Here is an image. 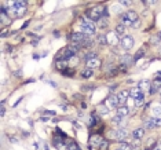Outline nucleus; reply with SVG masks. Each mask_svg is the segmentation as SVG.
I'll list each match as a JSON object with an SVG mask.
<instances>
[{
    "label": "nucleus",
    "instance_id": "f257e3e1",
    "mask_svg": "<svg viewBox=\"0 0 161 150\" xmlns=\"http://www.w3.org/2000/svg\"><path fill=\"white\" fill-rule=\"evenodd\" d=\"M105 15H106V8L102 6H96V7H92V8L88 10L87 18H89L94 22V21H101Z\"/></svg>",
    "mask_w": 161,
    "mask_h": 150
},
{
    "label": "nucleus",
    "instance_id": "f03ea898",
    "mask_svg": "<svg viewBox=\"0 0 161 150\" xmlns=\"http://www.w3.org/2000/svg\"><path fill=\"white\" fill-rule=\"evenodd\" d=\"M95 30H96V26H95V23L91 19L87 18V17L81 18V33L88 36V35H94Z\"/></svg>",
    "mask_w": 161,
    "mask_h": 150
},
{
    "label": "nucleus",
    "instance_id": "7ed1b4c3",
    "mask_svg": "<svg viewBox=\"0 0 161 150\" xmlns=\"http://www.w3.org/2000/svg\"><path fill=\"white\" fill-rule=\"evenodd\" d=\"M105 141L99 134H95V135H91V138H89V142H88V146L91 150H98L99 146L102 145V142Z\"/></svg>",
    "mask_w": 161,
    "mask_h": 150
},
{
    "label": "nucleus",
    "instance_id": "20e7f679",
    "mask_svg": "<svg viewBox=\"0 0 161 150\" xmlns=\"http://www.w3.org/2000/svg\"><path fill=\"white\" fill-rule=\"evenodd\" d=\"M118 99H117V95H110V96H107L106 100H105V106H106L109 110H112V109H118Z\"/></svg>",
    "mask_w": 161,
    "mask_h": 150
},
{
    "label": "nucleus",
    "instance_id": "39448f33",
    "mask_svg": "<svg viewBox=\"0 0 161 150\" xmlns=\"http://www.w3.org/2000/svg\"><path fill=\"white\" fill-rule=\"evenodd\" d=\"M134 37L132 36H123L120 40V44L121 47L124 48V50H131L132 47H134Z\"/></svg>",
    "mask_w": 161,
    "mask_h": 150
},
{
    "label": "nucleus",
    "instance_id": "423d86ee",
    "mask_svg": "<svg viewBox=\"0 0 161 150\" xmlns=\"http://www.w3.org/2000/svg\"><path fill=\"white\" fill-rule=\"evenodd\" d=\"M128 135H130V132L127 131V129H124V128H120V129H117V131H114L112 134V137L114 138V139H118V141L124 142L127 138H128Z\"/></svg>",
    "mask_w": 161,
    "mask_h": 150
},
{
    "label": "nucleus",
    "instance_id": "0eeeda50",
    "mask_svg": "<svg viewBox=\"0 0 161 150\" xmlns=\"http://www.w3.org/2000/svg\"><path fill=\"white\" fill-rule=\"evenodd\" d=\"M128 96H130V91H120L117 94V99H118L120 106H124V103L128 100Z\"/></svg>",
    "mask_w": 161,
    "mask_h": 150
},
{
    "label": "nucleus",
    "instance_id": "6e6552de",
    "mask_svg": "<svg viewBox=\"0 0 161 150\" xmlns=\"http://www.w3.org/2000/svg\"><path fill=\"white\" fill-rule=\"evenodd\" d=\"M128 113H130V109H128L127 106H120V108L117 109V116L116 117L118 118V120H123L125 116H128Z\"/></svg>",
    "mask_w": 161,
    "mask_h": 150
},
{
    "label": "nucleus",
    "instance_id": "1a4fd4ad",
    "mask_svg": "<svg viewBox=\"0 0 161 150\" xmlns=\"http://www.w3.org/2000/svg\"><path fill=\"white\" fill-rule=\"evenodd\" d=\"M85 65H87V68L94 69V68H98V66H101V61H99L98 57H95V58L89 59V61H85Z\"/></svg>",
    "mask_w": 161,
    "mask_h": 150
},
{
    "label": "nucleus",
    "instance_id": "9d476101",
    "mask_svg": "<svg viewBox=\"0 0 161 150\" xmlns=\"http://www.w3.org/2000/svg\"><path fill=\"white\" fill-rule=\"evenodd\" d=\"M161 90V80H154V81L150 84V90H149V92L150 94H156L157 91H160Z\"/></svg>",
    "mask_w": 161,
    "mask_h": 150
},
{
    "label": "nucleus",
    "instance_id": "9b49d317",
    "mask_svg": "<svg viewBox=\"0 0 161 150\" xmlns=\"http://www.w3.org/2000/svg\"><path fill=\"white\" fill-rule=\"evenodd\" d=\"M120 64L123 66H131V65L135 64V61H134V58H131L130 55H125V57H121L120 58Z\"/></svg>",
    "mask_w": 161,
    "mask_h": 150
},
{
    "label": "nucleus",
    "instance_id": "f8f14e48",
    "mask_svg": "<svg viewBox=\"0 0 161 150\" xmlns=\"http://www.w3.org/2000/svg\"><path fill=\"white\" fill-rule=\"evenodd\" d=\"M130 95L132 96V98H135V99H138V98H142V96H145V94H143V91L140 90V88L135 87V88H131Z\"/></svg>",
    "mask_w": 161,
    "mask_h": 150
},
{
    "label": "nucleus",
    "instance_id": "ddd939ff",
    "mask_svg": "<svg viewBox=\"0 0 161 150\" xmlns=\"http://www.w3.org/2000/svg\"><path fill=\"white\" fill-rule=\"evenodd\" d=\"M67 65H69V62L65 61V59H57V62H55V68L65 72V69L67 68Z\"/></svg>",
    "mask_w": 161,
    "mask_h": 150
},
{
    "label": "nucleus",
    "instance_id": "4468645a",
    "mask_svg": "<svg viewBox=\"0 0 161 150\" xmlns=\"http://www.w3.org/2000/svg\"><path fill=\"white\" fill-rule=\"evenodd\" d=\"M143 127L146 128V129H153V128H156V117H150L148 118L145 124H143Z\"/></svg>",
    "mask_w": 161,
    "mask_h": 150
},
{
    "label": "nucleus",
    "instance_id": "2eb2a0df",
    "mask_svg": "<svg viewBox=\"0 0 161 150\" xmlns=\"http://www.w3.org/2000/svg\"><path fill=\"white\" fill-rule=\"evenodd\" d=\"M143 135H145V129H143V128H136V129L132 131V138L136 139V141H138V139H142Z\"/></svg>",
    "mask_w": 161,
    "mask_h": 150
},
{
    "label": "nucleus",
    "instance_id": "dca6fc26",
    "mask_svg": "<svg viewBox=\"0 0 161 150\" xmlns=\"http://www.w3.org/2000/svg\"><path fill=\"white\" fill-rule=\"evenodd\" d=\"M124 14H125V17L132 22V25H134L135 22H138V14L135 13V11H127V13H124Z\"/></svg>",
    "mask_w": 161,
    "mask_h": 150
},
{
    "label": "nucleus",
    "instance_id": "f3484780",
    "mask_svg": "<svg viewBox=\"0 0 161 150\" xmlns=\"http://www.w3.org/2000/svg\"><path fill=\"white\" fill-rule=\"evenodd\" d=\"M92 74H94V72H92V69H89V68H85L81 70V77L83 79H89Z\"/></svg>",
    "mask_w": 161,
    "mask_h": 150
},
{
    "label": "nucleus",
    "instance_id": "a211bd4d",
    "mask_svg": "<svg viewBox=\"0 0 161 150\" xmlns=\"http://www.w3.org/2000/svg\"><path fill=\"white\" fill-rule=\"evenodd\" d=\"M124 32H125V26H124V25H121V23H118V25L114 28V33H116L117 36L124 35Z\"/></svg>",
    "mask_w": 161,
    "mask_h": 150
},
{
    "label": "nucleus",
    "instance_id": "6ab92c4d",
    "mask_svg": "<svg viewBox=\"0 0 161 150\" xmlns=\"http://www.w3.org/2000/svg\"><path fill=\"white\" fill-rule=\"evenodd\" d=\"M150 84H152V83H149L148 80H143V81H140L139 83V86H138V88H140V90H142V91H145V90H150Z\"/></svg>",
    "mask_w": 161,
    "mask_h": 150
},
{
    "label": "nucleus",
    "instance_id": "aec40b11",
    "mask_svg": "<svg viewBox=\"0 0 161 150\" xmlns=\"http://www.w3.org/2000/svg\"><path fill=\"white\" fill-rule=\"evenodd\" d=\"M117 150H134V147L128 143H125V142H120V145H118V149Z\"/></svg>",
    "mask_w": 161,
    "mask_h": 150
},
{
    "label": "nucleus",
    "instance_id": "412c9836",
    "mask_svg": "<svg viewBox=\"0 0 161 150\" xmlns=\"http://www.w3.org/2000/svg\"><path fill=\"white\" fill-rule=\"evenodd\" d=\"M152 113H153V116H156V117H161V106H160V105L153 106Z\"/></svg>",
    "mask_w": 161,
    "mask_h": 150
},
{
    "label": "nucleus",
    "instance_id": "4be33fe9",
    "mask_svg": "<svg viewBox=\"0 0 161 150\" xmlns=\"http://www.w3.org/2000/svg\"><path fill=\"white\" fill-rule=\"evenodd\" d=\"M116 33H110V35H107V43L109 44H117V40H116Z\"/></svg>",
    "mask_w": 161,
    "mask_h": 150
},
{
    "label": "nucleus",
    "instance_id": "5701e85b",
    "mask_svg": "<svg viewBox=\"0 0 161 150\" xmlns=\"http://www.w3.org/2000/svg\"><path fill=\"white\" fill-rule=\"evenodd\" d=\"M143 55H145V50H143V48H140V50H138V52L135 54V57H134V61H135V62H136V61H138L139 58H142Z\"/></svg>",
    "mask_w": 161,
    "mask_h": 150
},
{
    "label": "nucleus",
    "instance_id": "b1692460",
    "mask_svg": "<svg viewBox=\"0 0 161 150\" xmlns=\"http://www.w3.org/2000/svg\"><path fill=\"white\" fill-rule=\"evenodd\" d=\"M143 103H145V96H142V98H138V99H135V106H136V108H142Z\"/></svg>",
    "mask_w": 161,
    "mask_h": 150
},
{
    "label": "nucleus",
    "instance_id": "393cba45",
    "mask_svg": "<svg viewBox=\"0 0 161 150\" xmlns=\"http://www.w3.org/2000/svg\"><path fill=\"white\" fill-rule=\"evenodd\" d=\"M67 61H69V65H70V66H74V65L79 64V58H77V57H74V55H73L72 58H69Z\"/></svg>",
    "mask_w": 161,
    "mask_h": 150
},
{
    "label": "nucleus",
    "instance_id": "a878e982",
    "mask_svg": "<svg viewBox=\"0 0 161 150\" xmlns=\"http://www.w3.org/2000/svg\"><path fill=\"white\" fill-rule=\"evenodd\" d=\"M96 41H98L99 44H107V37L103 36V35H101V36H98Z\"/></svg>",
    "mask_w": 161,
    "mask_h": 150
},
{
    "label": "nucleus",
    "instance_id": "bb28decb",
    "mask_svg": "<svg viewBox=\"0 0 161 150\" xmlns=\"http://www.w3.org/2000/svg\"><path fill=\"white\" fill-rule=\"evenodd\" d=\"M69 48H70L73 52H76V51H79L81 48V46H80V44H77V43H72L70 46H69Z\"/></svg>",
    "mask_w": 161,
    "mask_h": 150
},
{
    "label": "nucleus",
    "instance_id": "cd10ccee",
    "mask_svg": "<svg viewBox=\"0 0 161 150\" xmlns=\"http://www.w3.org/2000/svg\"><path fill=\"white\" fill-rule=\"evenodd\" d=\"M67 150H80V147H79V146H77L74 142H72L70 145L67 146Z\"/></svg>",
    "mask_w": 161,
    "mask_h": 150
},
{
    "label": "nucleus",
    "instance_id": "c85d7f7f",
    "mask_svg": "<svg viewBox=\"0 0 161 150\" xmlns=\"http://www.w3.org/2000/svg\"><path fill=\"white\" fill-rule=\"evenodd\" d=\"M107 146H109V142H107V141H103V142H102V145L99 146V149H98V150H107Z\"/></svg>",
    "mask_w": 161,
    "mask_h": 150
},
{
    "label": "nucleus",
    "instance_id": "c756f323",
    "mask_svg": "<svg viewBox=\"0 0 161 150\" xmlns=\"http://www.w3.org/2000/svg\"><path fill=\"white\" fill-rule=\"evenodd\" d=\"M95 57H96V54H95V52H89V54L85 55V61H89V59L95 58Z\"/></svg>",
    "mask_w": 161,
    "mask_h": 150
},
{
    "label": "nucleus",
    "instance_id": "7c9ffc66",
    "mask_svg": "<svg viewBox=\"0 0 161 150\" xmlns=\"http://www.w3.org/2000/svg\"><path fill=\"white\" fill-rule=\"evenodd\" d=\"M161 127V117H156V128Z\"/></svg>",
    "mask_w": 161,
    "mask_h": 150
},
{
    "label": "nucleus",
    "instance_id": "2f4dec72",
    "mask_svg": "<svg viewBox=\"0 0 161 150\" xmlns=\"http://www.w3.org/2000/svg\"><path fill=\"white\" fill-rule=\"evenodd\" d=\"M63 74H67V76H73V73H72V70H65V72H62Z\"/></svg>",
    "mask_w": 161,
    "mask_h": 150
},
{
    "label": "nucleus",
    "instance_id": "473e14b6",
    "mask_svg": "<svg viewBox=\"0 0 161 150\" xmlns=\"http://www.w3.org/2000/svg\"><path fill=\"white\" fill-rule=\"evenodd\" d=\"M153 150H161V143H160V142L157 143V145H156V147H154V149H153Z\"/></svg>",
    "mask_w": 161,
    "mask_h": 150
},
{
    "label": "nucleus",
    "instance_id": "72a5a7b5",
    "mask_svg": "<svg viewBox=\"0 0 161 150\" xmlns=\"http://www.w3.org/2000/svg\"><path fill=\"white\" fill-rule=\"evenodd\" d=\"M0 114H1V116H4V114H6V109H4V106H1V110H0Z\"/></svg>",
    "mask_w": 161,
    "mask_h": 150
},
{
    "label": "nucleus",
    "instance_id": "f704fd0d",
    "mask_svg": "<svg viewBox=\"0 0 161 150\" xmlns=\"http://www.w3.org/2000/svg\"><path fill=\"white\" fill-rule=\"evenodd\" d=\"M120 4H123V6H125V7H127V6L131 4V3H130V1H120Z\"/></svg>",
    "mask_w": 161,
    "mask_h": 150
},
{
    "label": "nucleus",
    "instance_id": "c9c22d12",
    "mask_svg": "<svg viewBox=\"0 0 161 150\" xmlns=\"http://www.w3.org/2000/svg\"><path fill=\"white\" fill-rule=\"evenodd\" d=\"M143 3H145V4H154L156 1H143Z\"/></svg>",
    "mask_w": 161,
    "mask_h": 150
},
{
    "label": "nucleus",
    "instance_id": "e433bc0d",
    "mask_svg": "<svg viewBox=\"0 0 161 150\" xmlns=\"http://www.w3.org/2000/svg\"><path fill=\"white\" fill-rule=\"evenodd\" d=\"M45 114H51V116H55V112H45Z\"/></svg>",
    "mask_w": 161,
    "mask_h": 150
},
{
    "label": "nucleus",
    "instance_id": "4c0bfd02",
    "mask_svg": "<svg viewBox=\"0 0 161 150\" xmlns=\"http://www.w3.org/2000/svg\"><path fill=\"white\" fill-rule=\"evenodd\" d=\"M160 57H161V51H160Z\"/></svg>",
    "mask_w": 161,
    "mask_h": 150
},
{
    "label": "nucleus",
    "instance_id": "58836bf2",
    "mask_svg": "<svg viewBox=\"0 0 161 150\" xmlns=\"http://www.w3.org/2000/svg\"><path fill=\"white\" fill-rule=\"evenodd\" d=\"M160 94H161V90H160Z\"/></svg>",
    "mask_w": 161,
    "mask_h": 150
},
{
    "label": "nucleus",
    "instance_id": "ea45409f",
    "mask_svg": "<svg viewBox=\"0 0 161 150\" xmlns=\"http://www.w3.org/2000/svg\"><path fill=\"white\" fill-rule=\"evenodd\" d=\"M160 143H161V141H160Z\"/></svg>",
    "mask_w": 161,
    "mask_h": 150
}]
</instances>
